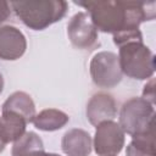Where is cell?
I'll return each instance as SVG.
<instances>
[{
	"label": "cell",
	"instance_id": "obj_1",
	"mask_svg": "<svg viewBox=\"0 0 156 156\" xmlns=\"http://www.w3.org/2000/svg\"><path fill=\"white\" fill-rule=\"evenodd\" d=\"M84 7L96 30L112 35L136 30L143 22L152 21L156 15L154 1H74Z\"/></svg>",
	"mask_w": 156,
	"mask_h": 156
},
{
	"label": "cell",
	"instance_id": "obj_2",
	"mask_svg": "<svg viewBox=\"0 0 156 156\" xmlns=\"http://www.w3.org/2000/svg\"><path fill=\"white\" fill-rule=\"evenodd\" d=\"M10 5L21 22L33 30L46 29L61 21L68 10V4L63 0L12 1Z\"/></svg>",
	"mask_w": 156,
	"mask_h": 156
},
{
	"label": "cell",
	"instance_id": "obj_3",
	"mask_svg": "<svg viewBox=\"0 0 156 156\" xmlns=\"http://www.w3.org/2000/svg\"><path fill=\"white\" fill-rule=\"evenodd\" d=\"M118 48V60L123 74L138 80L152 78L155 72V55L143 40L128 41Z\"/></svg>",
	"mask_w": 156,
	"mask_h": 156
},
{
	"label": "cell",
	"instance_id": "obj_4",
	"mask_svg": "<svg viewBox=\"0 0 156 156\" xmlns=\"http://www.w3.org/2000/svg\"><path fill=\"white\" fill-rule=\"evenodd\" d=\"M154 117L155 108L152 104L143 98H132L122 105L118 124L124 133L134 136L154 127Z\"/></svg>",
	"mask_w": 156,
	"mask_h": 156
},
{
	"label": "cell",
	"instance_id": "obj_5",
	"mask_svg": "<svg viewBox=\"0 0 156 156\" xmlns=\"http://www.w3.org/2000/svg\"><path fill=\"white\" fill-rule=\"evenodd\" d=\"M90 76L95 85L100 88H113L122 80V71L118 56L111 51L95 54L89 66Z\"/></svg>",
	"mask_w": 156,
	"mask_h": 156
},
{
	"label": "cell",
	"instance_id": "obj_6",
	"mask_svg": "<svg viewBox=\"0 0 156 156\" xmlns=\"http://www.w3.org/2000/svg\"><path fill=\"white\" fill-rule=\"evenodd\" d=\"M124 132L115 121H106L96 126L94 150L98 156H117L124 146Z\"/></svg>",
	"mask_w": 156,
	"mask_h": 156
},
{
	"label": "cell",
	"instance_id": "obj_7",
	"mask_svg": "<svg viewBox=\"0 0 156 156\" xmlns=\"http://www.w3.org/2000/svg\"><path fill=\"white\" fill-rule=\"evenodd\" d=\"M67 34L72 45L80 50H93L99 45V35L87 12H77L67 24Z\"/></svg>",
	"mask_w": 156,
	"mask_h": 156
},
{
	"label": "cell",
	"instance_id": "obj_8",
	"mask_svg": "<svg viewBox=\"0 0 156 156\" xmlns=\"http://www.w3.org/2000/svg\"><path fill=\"white\" fill-rule=\"evenodd\" d=\"M27 49L24 34L15 26H0V58L5 61L18 60Z\"/></svg>",
	"mask_w": 156,
	"mask_h": 156
},
{
	"label": "cell",
	"instance_id": "obj_9",
	"mask_svg": "<svg viewBox=\"0 0 156 156\" xmlns=\"http://www.w3.org/2000/svg\"><path fill=\"white\" fill-rule=\"evenodd\" d=\"M85 115L89 123L95 127L102 122L113 121V118L117 116L116 100L107 93H96L88 101Z\"/></svg>",
	"mask_w": 156,
	"mask_h": 156
},
{
	"label": "cell",
	"instance_id": "obj_10",
	"mask_svg": "<svg viewBox=\"0 0 156 156\" xmlns=\"http://www.w3.org/2000/svg\"><path fill=\"white\" fill-rule=\"evenodd\" d=\"M93 147L90 134L79 128L67 130L61 140V149L67 156H89Z\"/></svg>",
	"mask_w": 156,
	"mask_h": 156
},
{
	"label": "cell",
	"instance_id": "obj_11",
	"mask_svg": "<svg viewBox=\"0 0 156 156\" xmlns=\"http://www.w3.org/2000/svg\"><path fill=\"white\" fill-rule=\"evenodd\" d=\"M27 121L10 111H5L0 116V140L5 144L17 141L24 133L27 127Z\"/></svg>",
	"mask_w": 156,
	"mask_h": 156
},
{
	"label": "cell",
	"instance_id": "obj_12",
	"mask_svg": "<svg viewBox=\"0 0 156 156\" xmlns=\"http://www.w3.org/2000/svg\"><path fill=\"white\" fill-rule=\"evenodd\" d=\"M10 111L22 116L27 123H32L35 117V104L29 94L24 91L12 93L2 104L1 112Z\"/></svg>",
	"mask_w": 156,
	"mask_h": 156
},
{
	"label": "cell",
	"instance_id": "obj_13",
	"mask_svg": "<svg viewBox=\"0 0 156 156\" xmlns=\"http://www.w3.org/2000/svg\"><path fill=\"white\" fill-rule=\"evenodd\" d=\"M69 121L67 113L57 108H45L35 115L33 124L37 129L44 132H54L65 127Z\"/></svg>",
	"mask_w": 156,
	"mask_h": 156
},
{
	"label": "cell",
	"instance_id": "obj_14",
	"mask_svg": "<svg viewBox=\"0 0 156 156\" xmlns=\"http://www.w3.org/2000/svg\"><path fill=\"white\" fill-rule=\"evenodd\" d=\"M126 156H156L154 127L132 136V141L126 150Z\"/></svg>",
	"mask_w": 156,
	"mask_h": 156
},
{
	"label": "cell",
	"instance_id": "obj_15",
	"mask_svg": "<svg viewBox=\"0 0 156 156\" xmlns=\"http://www.w3.org/2000/svg\"><path fill=\"white\" fill-rule=\"evenodd\" d=\"M44 150V143L40 136L34 132H26L17 141L13 143L11 155L12 156H28L29 154Z\"/></svg>",
	"mask_w": 156,
	"mask_h": 156
},
{
	"label": "cell",
	"instance_id": "obj_16",
	"mask_svg": "<svg viewBox=\"0 0 156 156\" xmlns=\"http://www.w3.org/2000/svg\"><path fill=\"white\" fill-rule=\"evenodd\" d=\"M143 99H145L146 101H149L150 104H155V79L150 78V80L144 85V90H143Z\"/></svg>",
	"mask_w": 156,
	"mask_h": 156
},
{
	"label": "cell",
	"instance_id": "obj_17",
	"mask_svg": "<svg viewBox=\"0 0 156 156\" xmlns=\"http://www.w3.org/2000/svg\"><path fill=\"white\" fill-rule=\"evenodd\" d=\"M11 11L12 9L10 2L5 0H0V24L9 20V17L11 16Z\"/></svg>",
	"mask_w": 156,
	"mask_h": 156
},
{
	"label": "cell",
	"instance_id": "obj_18",
	"mask_svg": "<svg viewBox=\"0 0 156 156\" xmlns=\"http://www.w3.org/2000/svg\"><path fill=\"white\" fill-rule=\"evenodd\" d=\"M2 89H4V77L0 73V94L2 93Z\"/></svg>",
	"mask_w": 156,
	"mask_h": 156
},
{
	"label": "cell",
	"instance_id": "obj_19",
	"mask_svg": "<svg viewBox=\"0 0 156 156\" xmlns=\"http://www.w3.org/2000/svg\"><path fill=\"white\" fill-rule=\"evenodd\" d=\"M5 145H6V144H5V143H2V141L0 140V154H1V152L5 150Z\"/></svg>",
	"mask_w": 156,
	"mask_h": 156
},
{
	"label": "cell",
	"instance_id": "obj_20",
	"mask_svg": "<svg viewBox=\"0 0 156 156\" xmlns=\"http://www.w3.org/2000/svg\"><path fill=\"white\" fill-rule=\"evenodd\" d=\"M49 156H60V155H57V154H52V152H49Z\"/></svg>",
	"mask_w": 156,
	"mask_h": 156
}]
</instances>
